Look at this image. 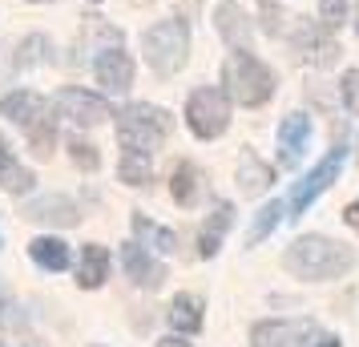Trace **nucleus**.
<instances>
[{
    "label": "nucleus",
    "instance_id": "obj_5",
    "mask_svg": "<svg viewBox=\"0 0 359 347\" xmlns=\"http://www.w3.org/2000/svg\"><path fill=\"white\" fill-rule=\"evenodd\" d=\"M186 121H190V130H194V137H218V133L230 125V101L222 89H214V85H206V89H194L190 93V101H186Z\"/></svg>",
    "mask_w": 359,
    "mask_h": 347
},
{
    "label": "nucleus",
    "instance_id": "obj_9",
    "mask_svg": "<svg viewBox=\"0 0 359 347\" xmlns=\"http://www.w3.org/2000/svg\"><path fill=\"white\" fill-rule=\"evenodd\" d=\"M339 41L331 36V29H315V25H303L299 33H294V57L299 61H307V65H335L339 61Z\"/></svg>",
    "mask_w": 359,
    "mask_h": 347
},
{
    "label": "nucleus",
    "instance_id": "obj_19",
    "mask_svg": "<svg viewBox=\"0 0 359 347\" xmlns=\"http://www.w3.org/2000/svg\"><path fill=\"white\" fill-rule=\"evenodd\" d=\"M218 33L226 36L230 45L246 49V41H250V25H246V17H243L238 4H222V8H218Z\"/></svg>",
    "mask_w": 359,
    "mask_h": 347
},
{
    "label": "nucleus",
    "instance_id": "obj_15",
    "mask_svg": "<svg viewBox=\"0 0 359 347\" xmlns=\"http://www.w3.org/2000/svg\"><path fill=\"white\" fill-rule=\"evenodd\" d=\"M25 215H29V218H36V222H57V226H77V222H81V215H77V206H73V202H65L61 194H53V198L33 202V206H29Z\"/></svg>",
    "mask_w": 359,
    "mask_h": 347
},
{
    "label": "nucleus",
    "instance_id": "obj_18",
    "mask_svg": "<svg viewBox=\"0 0 359 347\" xmlns=\"http://www.w3.org/2000/svg\"><path fill=\"white\" fill-rule=\"evenodd\" d=\"M198 190H202V174H198L190 162H182L178 170H174V178H170V194H174V202H178V206H194Z\"/></svg>",
    "mask_w": 359,
    "mask_h": 347
},
{
    "label": "nucleus",
    "instance_id": "obj_31",
    "mask_svg": "<svg viewBox=\"0 0 359 347\" xmlns=\"http://www.w3.org/2000/svg\"><path fill=\"white\" fill-rule=\"evenodd\" d=\"M343 218H347V226H355V231H359V198L351 202L347 210H343Z\"/></svg>",
    "mask_w": 359,
    "mask_h": 347
},
{
    "label": "nucleus",
    "instance_id": "obj_27",
    "mask_svg": "<svg viewBox=\"0 0 359 347\" xmlns=\"http://www.w3.org/2000/svg\"><path fill=\"white\" fill-rule=\"evenodd\" d=\"M319 13H323V29H339L343 20H347V4L343 0H319Z\"/></svg>",
    "mask_w": 359,
    "mask_h": 347
},
{
    "label": "nucleus",
    "instance_id": "obj_35",
    "mask_svg": "<svg viewBox=\"0 0 359 347\" xmlns=\"http://www.w3.org/2000/svg\"><path fill=\"white\" fill-rule=\"evenodd\" d=\"M36 4H45V0H36Z\"/></svg>",
    "mask_w": 359,
    "mask_h": 347
},
{
    "label": "nucleus",
    "instance_id": "obj_3",
    "mask_svg": "<svg viewBox=\"0 0 359 347\" xmlns=\"http://www.w3.org/2000/svg\"><path fill=\"white\" fill-rule=\"evenodd\" d=\"M222 77H226L230 97L238 101V105H250V109H255V105H266L271 93H275V73L262 65L259 57H250L246 49L230 53Z\"/></svg>",
    "mask_w": 359,
    "mask_h": 347
},
{
    "label": "nucleus",
    "instance_id": "obj_26",
    "mask_svg": "<svg viewBox=\"0 0 359 347\" xmlns=\"http://www.w3.org/2000/svg\"><path fill=\"white\" fill-rule=\"evenodd\" d=\"M69 158H73V162L81 165V170H97L101 165V154L93 146H89V142H81V137H73V142H69Z\"/></svg>",
    "mask_w": 359,
    "mask_h": 347
},
{
    "label": "nucleus",
    "instance_id": "obj_23",
    "mask_svg": "<svg viewBox=\"0 0 359 347\" xmlns=\"http://www.w3.org/2000/svg\"><path fill=\"white\" fill-rule=\"evenodd\" d=\"M117 174H121V182H130V186H146L149 182V154L126 149V158H121V165H117Z\"/></svg>",
    "mask_w": 359,
    "mask_h": 347
},
{
    "label": "nucleus",
    "instance_id": "obj_32",
    "mask_svg": "<svg viewBox=\"0 0 359 347\" xmlns=\"http://www.w3.org/2000/svg\"><path fill=\"white\" fill-rule=\"evenodd\" d=\"M311 347H343V343L335 339V335H315V339H311Z\"/></svg>",
    "mask_w": 359,
    "mask_h": 347
},
{
    "label": "nucleus",
    "instance_id": "obj_14",
    "mask_svg": "<svg viewBox=\"0 0 359 347\" xmlns=\"http://www.w3.org/2000/svg\"><path fill=\"white\" fill-rule=\"evenodd\" d=\"M230 222H234V206H230V202L214 206L210 222H206V226H202V234H198V254H202V259H214V254H218V247H222V234L230 231Z\"/></svg>",
    "mask_w": 359,
    "mask_h": 347
},
{
    "label": "nucleus",
    "instance_id": "obj_11",
    "mask_svg": "<svg viewBox=\"0 0 359 347\" xmlns=\"http://www.w3.org/2000/svg\"><path fill=\"white\" fill-rule=\"evenodd\" d=\"M0 114L8 117V121H17V125H25V130H36L41 121H49V105H45V97L20 89V93H8V97L0 101Z\"/></svg>",
    "mask_w": 359,
    "mask_h": 347
},
{
    "label": "nucleus",
    "instance_id": "obj_16",
    "mask_svg": "<svg viewBox=\"0 0 359 347\" xmlns=\"http://www.w3.org/2000/svg\"><path fill=\"white\" fill-rule=\"evenodd\" d=\"M105 279H109V250L93 243V247L81 250V271H77V283H81L85 291H93V287H101Z\"/></svg>",
    "mask_w": 359,
    "mask_h": 347
},
{
    "label": "nucleus",
    "instance_id": "obj_17",
    "mask_svg": "<svg viewBox=\"0 0 359 347\" xmlns=\"http://www.w3.org/2000/svg\"><path fill=\"white\" fill-rule=\"evenodd\" d=\"M165 319H170V327H174V331L194 335V331H202V303H198L194 295H186V291H182V295H174Z\"/></svg>",
    "mask_w": 359,
    "mask_h": 347
},
{
    "label": "nucleus",
    "instance_id": "obj_30",
    "mask_svg": "<svg viewBox=\"0 0 359 347\" xmlns=\"http://www.w3.org/2000/svg\"><path fill=\"white\" fill-rule=\"evenodd\" d=\"M262 25H266V33H278V20H283V13H278L275 4H271V0H262Z\"/></svg>",
    "mask_w": 359,
    "mask_h": 347
},
{
    "label": "nucleus",
    "instance_id": "obj_21",
    "mask_svg": "<svg viewBox=\"0 0 359 347\" xmlns=\"http://www.w3.org/2000/svg\"><path fill=\"white\" fill-rule=\"evenodd\" d=\"M0 186H4L8 194H25V190L33 186V174H29L25 165L13 162V154H8L4 142H0Z\"/></svg>",
    "mask_w": 359,
    "mask_h": 347
},
{
    "label": "nucleus",
    "instance_id": "obj_24",
    "mask_svg": "<svg viewBox=\"0 0 359 347\" xmlns=\"http://www.w3.org/2000/svg\"><path fill=\"white\" fill-rule=\"evenodd\" d=\"M133 231L142 234V238H146V243H149L154 250H162V254H170V250L178 247L174 231H162V226H154V222H149L146 215H137V218H133Z\"/></svg>",
    "mask_w": 359,
    "mask_h": 347
},
{
    "label": "nucleus",
    "instance_id": "obj_33",
    "mask_svg": "<svg viewBox=\"0 0 359 347\" xmlns=\"http://www.w3.org/2000/svg\"><path fill=\"white\" fill-rule=\"evenodd\" d=\"M158 347H190V343H182V339H162Z\"/></svg>",
    "mask_w": 359,
    "mask_h": 347
},
{
    "label": "nucleus",
    "instance_id": "obj_7",
    "mask_svg": "<svg viewBox=\"0 0 359 347\" xmlns=\"http://www.w3.org/2000/svg\"><path fill=\"white\" fill-rule=\"evenodd\" d=\"M315 335H319V327L307 319H271L250 331L255 347H311L307 339H315Z\"/></svg>",
    "mask_w": 359,
    "mask_h": 347
},
{
    "label": "nucleus",
    "instance_id": "obj_36",
    "mask_svg": "<svg viewBox=\"0 0 359 347\" xmlns=\"http://www.w3.org/2000/svg\"><path fill=\"white\" fill-rule=\"evenodd\" d=\"M0 347H4V343H0Z\"/></svg>",
    "mask_w": 359,
    "mask_h": 347
},
{
    "label": "nucleus",
    "instance_id": "obj_8",
    "mask_svg": "<svg viewBox=\"0 0 359 347\" xmlns=\"http://www.w3.org/2000/svg\"><path fill=\"white\" fill-rule=\"evenodd\" d=\"M57 109L73 121V125H81V130H89V125H101V121H109V105H105V97H97V93H89V89H61L57 93Z\"/></svg>",
    "mask_w": 359,
    "mask_h": 347
},
{
    "label": "nucleus",
    "instance_id": "obj_22",
    "mask_svg": "<svg viewBox=\"0 0 359 347\" xmlns=\"http://www.w3.org/2000/svg\"><path fill=\"white\" fill-rule=\"evenodd\" d=\"M238 182H243L246 194H259L266 186L275 182V174H271V165H262L255 154H243V162H238Z\"/></svg>",
    "mask_w": 359,
    "mask_h": 347
},
{
    "label": "nucleus",
    "instance_id": "obj_12",
    "mask_svg": "<svg viewBox=\"0 0 359 347\" xmlns=\"http://www.w3.org/2000/svg\"><path fill=\"white\" fill-rule=\"evenodd\" d=\"M93 73H97V81L109 89V93H126L133 85V61H130V53H121V49H109V53H101L97 61H93Z\"/></svg>",
    "mask_w": 359,
    "mask_h": 347
},
{
    "label": "nucleus",
    "instance_id": "obj_28",
    "mask_svg": "<svg viewBox=\"0 0 359 347\" xmlns=\"http://www.w3.org/2000/svg\"><path fill=\"white\" fill-rule=\"evenodd\" d=\"M343 101H347V109L359 117V73H343Z\"/></svg>",
    "mask_w": 359,
    "mask_h": 347
},
{
    "label": "nucleus",
    "instance_id": "obj_10",
    "mask_svg": "<svg viewBox=\"0 0 359 347\" xmlns=\"http://www.w3.org/2000/svg\"><path fill=\"white\" fill-rule=\"evenodd\" d=\"M311 142V117L307 114H287L278 125V158L283 165H299V158L307 154Z\"/></svg>",
    "mask_w": 359,
    "mask_h": 347
},
{
    "label": "nucleus",
    "instance_id": "obj_34",
    "mask_svg": "<svg viewBox=\"0 0 359 347\" xmlns=\"http://www.w3.org/2000/svg\"><path fill=\"white\" fill-rule=\"evenodd\" d=\"M355 33H359V20H355Z\"/></svg>",
    "mask_w": 359,
    "mask_h": 347
},
{
    "label": "nucleus",
    "instance_id": "obj_4",
    "mask_svg": "<svg viewBox=\"0 0 359 347\" xmlns=\"http://www.w3.org/2000/svg\"><path fill=\"white\" fill-rule=\"evenodd\" d=\"M142 53H146V61L154 73H178L186 65V53H190V29L182 25V20H162V25H154L146 36H142Z\"/></svg>",
    "mask_w": 359,
    "mask_h": 347
},
{
    "label": "nucleus",
    "instance_id": "obj_6",
    "mask_svg": "<svg viewBox=\"0 0 359 347\" xmlns=\"http://www.w3.org/2000/svg\"><path fill=\"white\" fill-rule=\"evenodd\" d=\"M343 162H347V149L335 146V149H331V154L323 158V162L315 165V170H311L307 178H303V182L294 186V194H291V210H294V215H303V210H307L311 202H315V198H319V194L327 190V186H331L335 178H339Z\"/></svg>",
    "mask_w": 359,
    "mask_h": 347
},
{
    "label": "nucleus",
    "instance_id": "obj_2",
    "mask_svg": "<svg viewBox=\"0 0 359 347\" xmlns=\"http://www.w3.org/2000/svg\"><path fill=\"white\" fill-rule=\"evenodd\" d=\"M170 130H174L170 114L158 109V105H146V101L126 105L121 117H117V137H121V146L137 149V154H154V149L170 137Z\"/></svg>",
    "mask_w": 359,
    "mask_h": 347
},
{
    "label": "nucleus",
    "instance_id": "obj_20",
    "mask_svg": "<svg viewBox=\"0 0 359 347\" xmlns=\"http://www.w3.org/2000/svg\"><path fill=\"white\" fill-rule=\"evenodd\" d=\"M29 254H33L45 271H65L69 266V247L61 238H33V243H29Z\"/></svg>",
    "mask_w": 359,
    "mask_h": 347
},
{
    "label": "nucleus",
    "instance_id": "obj_1",
    "mask_svg": "<svg viewBox=\"0 0 359 347\" xmlns=\"http://www.w3.org/2000/svg\"><path fill=\"white\" fill-rule=\"evenodd\" d=\"M283 266H287L291 275H299V279L319 283V279H339V275H347V271L355 266V254L343 247V243H335V238H323V234H303L299 243L287 247Z\"/></svg>",
    "mask_w": 359,
    "mask_h": 347
},
{
    "label": "nucleus",
    "instance_id": "obj_13",
    "mask_svg": "<svg viewBox=\"0 0 359 347\" xmlns=\"http://www.w3.org/2000/svg\"><path fill=\"white\" fill-rule=\"evenodd\" d=\"M121 263H126V275H130L137 287H146V291H154V287H162L165 283V266L154 263L142 243H130V247L121 250Z\"/></svg>",
    "mask_w": 359,
    "mask_h": 347
},
{
    "label": "nucleus",
    "instance_id": "obj_29",
    "mask_svg": "<svg viewBox=\"0 0 359 347\" xmlns=\"http://www.w3.org/2000/svg\"><path fill=\"white\" fill-rule=\"evenodd\" d=\"M41 49H45V41H41V36H29V41H20L17 65H29V61H41Z\"/></svg>",
    "mask_w": 359,
    "mask_h": 347
},
{
    "label": "nucleus",
    "instance_id": "obj_25",
    "mask_svg": "<svg viewBox=\"0 0 359 347\" xmlns=\"http://www.w3.org/2000/svg\"><path fill=\"white\" fill-rule=\"evenodd\" d=\"M278 218H283V206H278V202L262 206L259 218H255V226H250V234H246V243H250V247H255V243H262V238H266V234L278 226Z\"/></svg>",
    "mask_w": 359,
    "mask_h": 347
}]
</instances>
